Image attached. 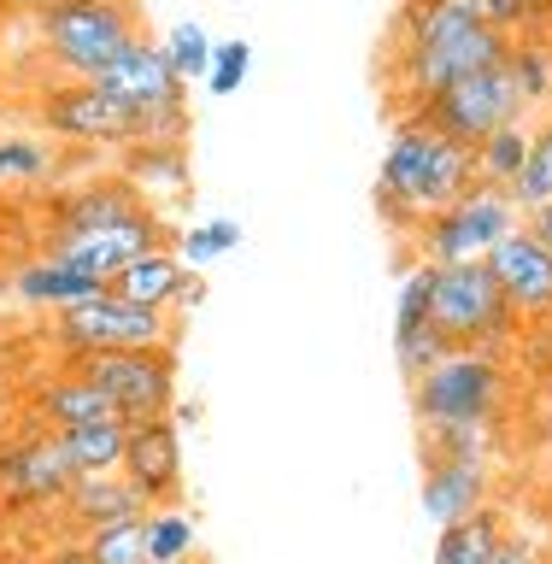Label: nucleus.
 I'll return each mask as SVG.
<instances>
[{
  "mask_svg": "<svg viewBox=\"0 0 552 564\" xmlns=\"http://www.w3.org/2000/svg\"><path fill=\"white\" fill-rule=\"evenodd\" d=\"M476 188V153L430 130L423 118H400L388 135L382 171H377V212L388 229L418 236L430 218H441L447 206H458Z\"/></svg>",
  "mask_w": 552,
  "mask_h": 564,
  "instance_id": "nucleus-1",
  "label": "nucleus"
},
{
  "mask_svg": "<svg viewBox=\"0 0 552 564\" xmlns=\"http://www.w3.org/2000/svg\"><path fill=\"white\" fill-rule=\"evenodd\" d=\"M42 18L47 59L65 83H95L118 65V53L136 42V12L123 0H59V7L35 12Z\"/></svg>",
  "mask_w": 552,
  "mask_h": 564,
  "instance_id": "nucleus-2",
  "label": "nucleus"
},
{
  "mask_svg": "<svg viewBox=\"0 0 552 564\" xmlns=\"http://www.w3.org/2000/svg\"><path fill=\"white\" fill-rule=\"evenodd\" d=\"M47 341L65 352V359H88V352H136V347H176V317L171 312H148L118 300L112 289L95 300H77V306L47 317Z\"/></svg>",
  "mask_w": 552,
  "mask_h": 564,
  "instance_id": "nucleus-3",
  "label": "nucleus"
},
{
  "mask_svg": "<svg viewBox=\"0 0 552 564\" xmlns=\"http://www.w3.org/2000/svg\"><path fill=\"white\" fill-rule=\"evenodd\" d=\"M506 400V370L494 352L458 347L430 377L412 382V417L418 430H447V423H494Z\"/></svg>",
  "mask_w": 552,
  "mask_h": 564,
  "instance_id": "nucleus-4",
  "label": "nucleus"
},
{
  "mask_svg": "<svg viewBox=\"0 0 552 564\" xmlns=\"http://www.w3.org/2000/svg\"><path fill=\"white\" fill-rule=\"evenodd\" d=\"M77 377H88L112 400V417L123 430L176 412V347H136V352H88L71 359Z\"/></svg>",
  "mask_w": 552,
  "mask_h": 564,
  "instance_id": "nucleus-5",
  "label": "nucleus"
},
{
  "mask_svg": "<svg viewBox=\"0 0 552 564\" xmlns=\"http://www.w3.org/2000/svg\"><path fill=\"white\" fill-rule=\"evenodd\" d=\"M430 329H435L453 352H458V347L488 352L494 341H506V335L518 329V312L506 306L500 289H494L488 264H447V271H435Z\"/></svg>",
  "mask_w": 552,
  "mask_h": 564,
  "instance_id": "nucleus-6",
  "label": "nucleus"
},
{
  "mask_svg": "<svg viewBox=\"0 0 552 564\" xmlns=\"http://www.w3.org/2000/svg\"><path fill=\"white\" fill-rule=\"evenodd\" d=\"M506 59H511V53H506ZM405 118H423L430 130H441L447 141H458V148L476 153L494 130H500V123L529 118V106H523V95H518L511 65H494V70H476V77L453 83L447 95L423 100L418 112H405Z\"/></svg>",
  "mask_w": 552,
  "mask_h": 564,
  "instance_id": "nucleus-7",
  "label": "nucleus"
},
{
  "mask_svg": "<svg viewBox=\"0 0 552 564\" xmlns=\"http://www.w3.org/2000/svg\"><path fill=\"white\" fill-rule=\"evenodd\" d=\"M518 224L523 218H518V206H511V194L476 183L458 206H447L441 218H430L418 229V253H423V264H435V271H447V264H483Z\"/></svg>",
  "mask_w": 552,
  "mask_h": 564,
  "instance_id": "nucleus-8",
  "label": "nucleus"
},
{
  "mask_svg": "<svg viewBox=\"0 0 552 564\" xmlns=\"http://www.w3.org/2000/svg\"><path fill=\"white\" fill-rule=\"evenodd\" d=\"M35 118L47 123V135L65 141H88V148H136L141 141V118L123 100H112L100 83H53Z\"/></svg>",
  "mask_w": 552,
  "mask_h": 564,
  "instance_id": "nucleus-9",
  "label": "nucleus"
},
{
  "mask_svg": "<svg viewBox=\"0 0 552 564\" xmlns=\"http://www.w3.org/2000/svg\"><path fill=\"white\" fill-rule=\"evenodd\" d=\"M71 488H77V465L53 430L0 447V506H59Z\"/></svg>",
  "mask_w": 552,
  "mask_h": 564,
  "instance_id": "nucleus-10",
  "label": "nucleus"
},
{
  "mask_svg": "<svg viewBox=\"0 0 552 564\" xmlns=\"http://www.w3.org/2000/svg\"><path fill=\"white\" fill-rule=\"evenodd\" d=\"M148 224H165V218L123 176H95V183L65 188L53 200V229L59 236H106V229H148Z\"/></svg>",
  "mask_w": 552,
  "mask_h": 564,
  "instance_id": "nucleus-11",
  "label": "nucleus"
},
{
  "mask_svg": "<svg viewBox=\"0 0 552 564\" xmlns=\"http://www.w3.org/2000/svg\"><path fill=\"white\" fill-rule=\"evenodd\" d=\"M123 482H130L148 511L183 506V423L176 417H153L136 423L130 441H123Z\"/></svg>",
  "mask_w": 552,
  "mask_h": 564,
  "instance_id": "nucleus-12",
  "label": "nucleus"
},
{
  "mask_svg": "<svg viewBox=\"0 0 552 564\" xmlns=\"http://www.w3.org/2000/svg\"><path fill=\"white\" fill-rule=\"evenodd\" d=\"M118 300H130V306H148V312H194L206 300V282H201V271H188L183 259L171 253V247H153V253H141V259H130L123 271L106 282Z\"/></svg>",
  "mask_w": 552,
  "mask_h": 564,
  "instance_id": "nucleus-13",
  "label": "nucleus"
},
{
  "mask_svg": "<svg viewBox=\"0 0 552 564\" xmlns=\"http://www.w3.org/2000/svg\"><path fill=\"white\" fill-rule=\"evenodd\" d=\"M483 264H488L494 289L506 294V306L518 317H546L552 312V253L535 236H523V224L511 229Z\"/></svg>",
  "mask_w": 552,
  "mask_h": 564,
  "instance_id": "nucleus-14",
  "label": "nucleus"
},
{
  "mask_svg": "<svg viewBox=\"0 0 552 564\" xmlns=\"http://www.w3.org/2000/svg\"><path fill=\"white\" fill-rule=\"evenodd\" d=\"M494 494V470L476 458H423V518H435L441 529L476 518Z\"/></svg>",
  "mask_w": 552,
  "mask_h": 564,
  "instance_id": "nucleus-15",
  "label": "nucleus"
},
{
  "mask_svg": "<svg viewBox=\"0 0 552 564\" xmlns=\"http://www.w3.org/2000/svg\"><path fill=\"white\" fill-rule=\"evenodd\" d=\"M65 523L83 535H100V529H123V523H141L148 518V500L123 482V470H106V476H77V488L59 500Z\"/></svg>",
  "mask_w": 552,
  "mask_h": 564,
  "instance_id": "nucleus-16",
  "label": "nucleus"
},
{
  "mask_svg": "<svg viewBox=\"0 0 552 564\" xmlns=\"http://www.w3.org/2000/svg\"><path fill=\"white\" fill-rule=\"evenodd\" d=\"M7 294L18 300V306H30V312H65V306H77V300H95L106 294V282L100 276H88L77 271V264H65V259H30V264H18V271L7 276Z\"/></svg>",
  "mask_w": 552,
  "mask_h": 564,
  "instance_id": "nucleus-17",
  "label": "nucleus"
},
{
  "mask_svg": "<svg viewBox=\"0 0 552 564\" xmlns=\"http://www.w3.org/2000/svg\"><path fill=\"white\" fill-rule=\"evenodd\" d=\"M65 176V148L47 135H0V188H53Z\"/></svg>",
  "mask_w": 552,
  "mask_h": 564,
  "instance_id": "nucleus-18",
  "label": "nucleus"
},
{
  "mask_svg": "<svg viewBox=\"0 0 552 564\" xmlns=\"http://www.w3.org/2000/svg\"><path fill=\"white\" fill-rule=\"evenodd\" d=\"M123 183H136L141 194H159V200H171V194H188V148H171V141H136V148H123Z\"/></svg>",
  "mask_w": 552,
  "mask_h": 564,
  "instance_id": "nucleus-19",
  "label": "nucleus"
},
{
  "mask_svg": "<svg viewBox=\"0 0 552 564\" xmlns=\"http://www.w3.org/2000/svg\"><path fill=\"white\" fill-rule=\"evenodd\" d=\"M35 412H42V417L53 423V435H59V430H77V423L112 417V400H106L88 377L65 370V377H53L47 388H35Z\"/></svg>",
  "mask_w": 552,
  "mask_h": 564,
  "instance_id": "nucleus-20",
  "label": "nucleus"
},
{
  "mask_svg": "<svg viewBox=\"0 0 552 564\" xmlns=\"http://www.w3.org/2000/svg\"><path fill=\"white\" fill-rule=\"evenodd\" d=\"M529 135H535V123H529V118L500 123V130L476 148V183L511 194V183H518V171H523V159H529Z\"/></svg>",
  "mask_w": 552,
  "mask_h": 564,
  "instance_id": "nucleus-21",
  "label": "nucleus"
},
{
  "mask_svg": "<svg viewBox=\"0 0 552 564\" xmlns=\"http://www.w3.org/2000/svg\"><path fill=\"white\" fill-rule=\"evenodd\" d=\"M500 535H506V511L483 506L476 518L441 529L435 541V564H494V553H500Z\"/></svg>",
  "mask_w": 552,
  "mask_h": 564,
  "instance_id": "nucleus-22",
  "label": "nucleus"
},
{
  "mask_svg": "<svg viewBox=\"0 0 552 564\" xmlns=\"http://www.w3.org/2000/svg\"><path fill=\"white\" fill-rule=\"evenodd\" d=\"M71 465H77V476H106L123 465V441H130V430H123L118 417H100V423H77V430H59Z\"/></svg>",
  "mask_w": 552,
  "mask_h": 564,
  "instance_id": "nucleus-23",
  "label": "nucleus"
},
{
  "mask_svg": "<svg viewBox=\"0 0 552 564\" xmlns=\"http://www.w3.org/2000/svg\"><path fill=\"white\" fill-rule=\"evenodd\" d=\"M201 553V523L188 506L148 511V564H183Z\"/></svg>",
  "mask_w": 552,
  "mask_h": 564,
  "instance_id": "nucleus-24",
  "label": "nucleus"
},
{
  "mask_svg": "<svg viewBox=\"0 0 552 564\" xmlns=\"http://www.w3.org/2000/svg\"><path fill=\"white\" fill-rule=\"evenodd\" d=\"M511 206H518V218L535 206H552V112L529 135V159H523L518 183H511Z\"/></svg>",
  "mask_w": 552,
  "mask_h": 564,
  "instance_id": "nucleus-25",
  "label": "nucleus"
},
{
  "mask_svg": "<svg viewBox=\"0 0 552 564\" xmlns=\"http://www.w3.org/2000/svg\"><path fill=\"white\" fill-rule=\"evenodd\" d=\"M241 247V224L236 218H201V224H188V229H176V247L171 253L188 264V271H201V264L212 259H229Z\"/></svg>",
  "mask_w": 552,
  "mask_h": 564,
  "instance_id": "nucleus-26",
  "label": "nucleus"
},
{
  "mask_svg": "<svg viewBox=\"0 0 552 564\" xmlns=\"http://www.w3.org/2000/svg\"><path fill=\"white\" fill-rule=\"evenodd\" d=\"M506 65H511V77H518L523 106H552V42H541V35H518Z\"/></svg>",
  "mask_w": 552,
  "mask_h": 564,
  "instance_id": "nucleus-27",
  "label": "nucleus"
},
{
  "mask_svg": "<svg viewBox=\"0 0 552 564\" xmlns=\"http://www.w3.org/2000/svg\"><path fill=\"white\" fill-rule=\"evenodd\" d=\"M165 65L176 70V83H206V70H212V35H206V24H194V18H183V24H171V35L165 42Z\"/></svg>",
  "mask_w": 552,
  "mask_h": 564,
  "instance_id": "nucleus-28",
  "label": "nucleus"
},
{
  "mask_svg": "<svg viewBox=\"0 0 552 564\" xmlns=\"http://www.w3.org/2000/svg\"><path fill=\"white\" fill-rule=\"evenodd\" d=\"M423 458H476L488 465L494 453V423H447V430H418Z\"/></svg>",
  "mask_w": 552,
  "mask_h": 564,
  "instance_id": "nucleus-29",
  "label": "nucleus"
},
{
  "mask_svg": "<svg viewBox=\"0 0 552 564\" xmlns=\"http://www.w3.org/2000/svg\"><path fill=\"white\" fill-rule=\"evenodd\" d=\"M430 294H435V264H412V271L400 276V300H394V341L405 335L430 329Z\"/></svg>",
  "mask_w": 552,
  "mask_h": 564,
  "instance_id": "nucleus-30",
  "label": "nucleus"
},
{
  "mask_svg": "<svg viewBox=\"0 0 552 564\" xmlns=\"http://www.w3.org/2000/svg\"><path fill=\"white\" fill-rule=\"evenodd\" d=\"M83 553H88V564H148V518L83 535Z\"/></svg>",
  "mask_w": 552,
  "mask_h": 564,
  "instance_id": "nucleus-31",
  "label": "nucleus"
},
{
  "mask_svg": "<svg viewBox=\"0 0 552 564\" xmlns=\"http://www.w3.org/2000/svg\"><path fill=\"white\" fill-rule=\"evenodd\" d=\"M253 70V42H212V70H206V95H236Z\"/></svg>",
  "mask_w": 552,
  "mask_h": 564,
  "instance_id": "nucleus-32",
  "label": "nucleus"
},
{
  "mask_svg": "<svg viewBox=\"0 0 552 564\" xmlns=\"http://www.w3.org/2000/svg\"><path fill=\"white\" fill-rule=\"evenodd\" d=\"M447 341H441L435 329H418V335H405V341H394V365H400V377H405V388H412L418 377H430V370L447 359Z\"/></svg>",
  "mask_w": 552,
  "mask_h": 564,
  "instance_id": "nucleus-33",
  "label": "nucleus"
},
{
  "mask_svg": "<svg viewBox=\"0 0 552 564\" xmlns=\"http://www.w3.org/2000/svg\"><path fill=\"white\" fill-rule=\"evenodd\" d=\"M494 564H546L541 541L535 535H518V529H506L500 535V553H494Z\"/></svg>",
  "mask_w": 552,
  "mask_h": 564,
  "instance_id": "nucleus-34",
  "label": "nucleus"
},
{
  "mask_svg": "<svg viewBox=\"0 0 552 564\" xmlns=\"http://www.w3.org/2000/svg\"><path fill=\"white\" fill-rule=\"evenodd\" d=\"M523 236H535L546 253H552V206H535V212H523Z\"/></svg>",
  "mask_w": 552,
  "mask_h": 564,
  "instance_id": "nucleus-35",
  "label": "nucleus"
},
{
  "mask_svg": "<svg viewBox=\"0 0 552 564\" xmlns=\"http://www.w3.org/2000/svg\"><path fill=\"white\" fill-rule=\"evenodd\" d=\"M42 564H88V553H83V541H65V546H47Z\"/></svg>",
  "mask_w": 552,
  "mask_h": 564,
  "instance_id": "nucleus-36",
  "label": "nucleus"
},
{
  "mask_svg": "<svg viewBox=\"0 0 552 564\" xmlns=\"http://www.w3.org/2000/svg\"><path fill=\"white\" fill-rule=\"evenodd\" d=\"M12 7H30V12H47V7H59V0H12Z\"/></svg>",
  "mask_w": 552,
  "mask_h": 564,
  "instance_id": "nucleus-37",
  "label": "nucleus"
},
{
  "mask_svg": "<svg viewBox=\"0 0 552 564\" xmlns=\"http://www.w3.org/2000/svg\"><path fill=\"white\" fill-rule=\"evenodd\" d=\"M183 564H201V553H194V558H183Z\"/></svg>",
  "mask_w": 552,
  "mask_h": 564,
  "instance_id": "nucleus-38",
  "label": "nucleus"
}]
</instances>
